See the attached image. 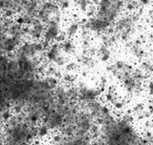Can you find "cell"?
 <instances>
[{
    "mask_svg": "<svg viewBox=\"0 0 153 145\" xmlns=\"http://www.w3.org/2000/svg\"><path fill=\"white\" fill-rule=\"evenodd\" d=\"M80 30H81L80 23L74 19V20H70L68 24H67L64 35L66 38H68V40H73L78 35H79Z\"/></svg>",
    "mask_w": 153,
    "mask_h": 145,
    "instance_id": "cell-8",
    "label": "cell"
},
{
    "mask_svg": "<svg viewBox=\"0 0 153 145\" xmlns=\"http://www.w3.org/2000/svg\"><path fill=\"white\" fill-rule=\"evenodd\" d=\"M147 106H148V103L142 100H138L133 103V105L130 107V110L134 115H138L140 113H145L147 110Z\"/></svg>",
    "mask_w": 153,
    "mask_h": 145,
    "instance_id": "cell-12",
    "label": "cell"
},
{
    "mask_svg": "<svg viewBox=\"0 0 153 145\" xmlns=\"http://www.w3.org/2000/svg\"><path fill=\"white\" fill-rule=\"evenodd\" d=\"M135 69L138 72H140V73L146 79V81L148 79H150L153 75V64L151 62V61L143 60L140 62L138 64L137 68Z\"/></svg>",
    "mask_w": 153,
    "mask_h": 145,
    "instance_id": "cell-7",
    "label": "cell"
},
{
    "mask_svg": "<svg viewBox=\"0 0 153 145\" xmlns=\"http://www.w3.org/2000/svg\"><path fill=\"white\" fill-rule=\"evenodd\" d=\"M70 4H71L70 0H61L59 3V6L61 11H68L70 8Z\"/></svg>",
    "mask_w": 153,
    "mask_h": 145,
    "instance_id": "cell-17",
    "label": "cell"
},
{
    "mask_svg": "<svg viewBox=\"0 0 153 145\" xmlns=\"http://www.w3.org/2000/svg\"><path fill=\"white\" fill-rule=\"evenodd\" d=\"M103 104L104 103L100 98L98 100H95L88 103L84 107V110L92 116L94 121H96V120L99 119L100 117V115H102V109L103 107Z\"/></svg>",
    "mask_w": 153,
    "mask_h": 145,
    "instance_id": "cell-5",
    "label": "cell"
},
{
    "mask_svg": "<svg viewBox=\"0 0 153 145\" xmlns=\"http://www.w3.org/2000/svg\"><path fill=\"white\" fill-rule=\"evenodd\" d=\"M94 124H95V121L92 118V116H91L84 109H81L79 112L76 113L75 136L83 137V136L90 134V131H91V129L93 128Z\"/></svg>",
    "mask_w": 153,
    "mask_h": 145,
    "instance_id": "cell-2",
    "label": "cell"
},
{
    "mask_svg": "<svg viewBox=\"0 0 153 145\" xmlns=\"http://www.w3.org/2000/svg\"><path fill=\"white\" fill-rule=\"evenodd\" d=\"M42 145H52L49 141H47V142H45V141H43V143H42Z\"/></svg>",
    "mask_w": 153,
    "mask_h": 145,
    "instance_id": "cell-18",
    "label": "cell"
},
{
    "mask_svg": "<svg viewBox=\"0 0 153 145\" xmlns=\"http://www.w3.org/2000/svg\"><path fill=\"white\" fill-rule=\"evenodd\" d=\"M60 43V49L62 54H64L65 56H70L75 54L76 52V45L73 40H68V38H65V40L59 41Z\"/></svg>",
    "mask_w": 153,
    "mask_h": 145,
    "instance_id": "cell-11",
    "label": "cell"
},
{
    "mask_svg": "<svg viewBox=\"0 0 153 145\" xmlns=\"http://www.w3.org/2000/svg\"><path fill=\"white\" fill-rule=\"evenodd\" d=\"M13 113L12 110H1V122L2 124H7L13 116Z\"/></svg>",
    "mask_w": 153,
    "mask_h": 145,
    "instance_id": "cell-16",
    "label": "cell"
},
{
    "mask_svg": "<svg viewBox=\"0 0 153 145\" xmlns=\"http://www.w3.org/2000/svg\"><path fill=\"white\" fill-rule=\"evenodd\" d=\"M80 65L78 64L76 61H68V62L64 66V70L67 73H75L79 69Z\"/></svg>",
    "mask_w": 153,
    "mask_h": 145,
    "instance_id": "cell-15",
    "label": "cell"
},
{
    "mask_svg": "<svg viewBox=\"0 0 153 145\" xmlns=\"http://www.w3.org/2000/svg\"><path fill=\"white\" fill-rule=\"evenodd\" d=\"M60 80L62 83L67 86H75L78 84V82H79L78 75L75 73H67V72L62 74Z\"/></svg>",
    "mask_w": 153,
    "mask_h": 145,
    "instance_id": "cell-14",
    "label": "cell"
},
{
    "mask_svg": "<svg viewBox=\"0 0 153 145\" xmlns=\"http://www.w3.org/2000/svg\"><path fill=\"white\" fill-rule=\"evenodd\" d=\"M19 45H20V43L17 42L12 37H7L5 40H0V46H1L2 54H6L9 56L14 54L17 51Z\"/></svg>",
    "mask_w": 153,
    "mask_h": 145,
    "instance_id": "cell-4",
    "label": "cell"
},
{
    "mask_svg": "<svg viewBox=\"0 0 153 145\" xmlns=\"http://www.w3.org/2000/svg\"><path fill=\"white\" fill-rule=\"evenodd\" d=\"M120 96H122V94L119 92V90L116 86H109L108 89L102 94V96H100V100H102L104 104L111 106Z\"/></svg>",
    "mask_w": 153,
    "mask_h": 145,
    "instance_id": "cell-6",
    "label": "cell"
},
{
    "mask_svg": "<svg viewBox=\"0 0 153 145\" xmlns=\"http://www.w3.org/2000/svg\"><path fill=\"white\" fill-rule=\"evenodd\" d=\"M79 89V103L84 108L88 103L100 98L102 93L97 86H92L83 81L78 82L76 85Z\"/></svg>",
    "mask_w": 153,
    "mask_h": 145,
    "instance_id": "cell-3",
    "label": "cell"
},
{
    "mask_svg": "<svg viewBox=\"0 0 153 145\" xmlns=\"http://www.w3.org/2000/svg\"><path fill=\"white\" fill-rule=\"evenodd\" d=\"M146 82V79L135 69L130 75L126 76L120 82L123 91V96L126 98L139 97L143 92H145Z\"/></svg>",
    "mask_w": 153,
    "mask_h": 145,
    "instance_id": "cell-1",
    "label": "cell"
},
{
    "mask_svg": "<svg viewBox=\"0 0 153 145\" xmlns=\"http://www.w3.org/2000/svg\"><path fill=\"white\" fill-rule=\"evenodd\" d=\"M97 48H98V53H97L98 60L100 62H102V64H109L112 56L111 48H109L103 44H100L99 46H97Z\"/></svg>",
    "mask_w": 153,
    "mask_h": 145,
    "instance_id": "cell-9",
    "label": "cell"
},
{
    "mask_svg": "<svg viewBox=\"0 0 153 145\" xmlns=\"http://www.w3.org/2000/svg\"><path fill=\"white\" fill-rule=\"evenodd\" d=\"M127 99L126 96H120V97L115 101L111 105V108L114 110V113L117 114H121L127 110Z\"/></svg>",
    "mask_w": 153,
    "mask_h": 145,
    "instance_id": "cell-10",
    "label": "cell"
},
{
    "mask_svg": "<svg viewBox=\"0 0 153 145\" xmlns=\"http://www.w3.org/2000/svg\"><path fill=\"white\" fill-rule=\"evenodd\" d=\"M52 133L53 132L50 130V128L44 123H40L37 126V137L40 140L44 141L45 139H49Z\"/></svg>",
    "mask_w": 153,
    "mask_h": 145,
    "instance_id": "cell-13",
    "label": "cell"
}]
</instances>
